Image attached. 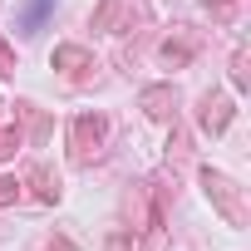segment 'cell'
I'll list each match as a JSON object with an SVG mask.
<instances>
[{
    "label": "cell",
    "instance_id": "obj_1",
    "mask_svg": "<svg viewBox=\"0 0 251 251\" xmlns=\"http://www.w3.org/2000/svg\"><path fill=\"white\" fill-rule=\"evenodd\" d=\"M202 187H207V197H212V207L231 222V226H246V202H241V187L226 177V173H212V168H202Z\"/></svg>",
    "mask_w": 251,
    "mask_h": 251
},
{
    "label": "cell",
    "instance_id": "obj_2",
    "mask_svg": "<svg viewBox=\"0 0 251 251\" xmlns=\"http://www.w3.org/2000/svg\"><path fill=\"white\" fill-rule=\"evenodd\" d=\"M103 138H108V123H103V113H79V118L69 123V153H74V163H89V158H99Z\"/></svg>",
    "mask_w": 251,
    "mask_h": 251
},
{
    "label": "cell",
    "instance_id": "obj_3",
    "mask_svg": "<svg viewBox=\"0 0 251 251\" xmlns=\"http://www.w3.org/2000/svg\"><path fill=\"white\" fill-rule=\"evenodd\" d=\"M231 113H236V108H231V99H226V94H207V99H202L197 123H202V133H212V138H217V133H226Z\"/></svg>",
    "mask_w": 251,
    "mask_h": 251
},
{
    "label": "cell",
    "instance_id": "obj_4",
    "mask_svg": "<svg viewBox=\"0 0 251 251\" xmlns=\"http://www.w3.org/2000/svg\"><path fill=\"white\" fill-rule=\"evenodd\" d=\"M54 69H64L74 84H84L99 64H94V54H89V50H79V45H59V50H54Z\"/></svg>",
    "mask_w": 251,
    "mask_h": 251
},
{
    "label": "cell",
    "instance_id": "obj_5",
    "mask_svg": "<svg viewBox=\"0 0 251 251\" xmlns=\"http://www.w3.org/2000/svg\"><path fill=\"white\" fill-rule=\"evenodd\" d=\"M138 103H143L148 118H173V113H177V89H173V84H148V89L138 94Z\"/></svg>",
    "mask_w": 251,
    "mask_h": 251
},
{
    "label": "cell",
    "instance_id": "obj_6",
    "mask_svg": "<svg viewBox=\"0 0 251 251\" xmlns=\"http://www.w3.org/2000/svg\"><path fill=\"white\" fill-rule=\"evenodd\" d=\"M192 50H197V40H192V35H177V40L163 45V64H168V69H182V64L192 59Z\"/></svg>",
    "mask_w": 251,
    "mask_h": 251
},
{
    "label": "cell",
    "instance_id": "obj_7",
    "mask_svg": "<svg viewBox=\"0 0 251 251\" xmlns=\"http://www.w3.org/2000/svg\"><path fill=\"white\" fill-rule=\"evenodd\" d=\"M30 182H35V197H40V202H59V177H54L45 163L30 168Z\"/></svg>",
    "mask_w": 251,
    "mask_h": 251
},
{
    "label": "cell",
    "instance_id": "obj_8",
    "mask_svg": "<svg viewBox=\"0 0 251 251\" xmlns=\"http://www.w3.org/2000/svg\"><path fill=\"white\" fill-rule=\"evenodd\" d=\"M123 10V0H103V5L94 10V30H113V15Z\"/></svg>",
    "mask_w": 251,
    "mask_h": 251
},
{
    "label": "cell",
    "instance_id": "obj_9",
    "mask_svg": "<svg viewBox=\"0 0 251 251\" xmlns=\"http://www.w3.org/2000/svg\"><path fill=\"white\" fill-rule=\"evenodd\" d=\"M231 79H236V89L246 84V50H236V54H231Z\"/></svg>",
    "mask_w": 251,
    "mask_h": 251
},
{
    "label": "cell",
    "instance_id": "obj_10",
    "mask_svg": "<svg viewBox=\"0 0 251 251\" xmlns=\"http://www.w3.org/2000/svg\"><path fill=\"white\" fill-rule=\"evenodd\" d=\"M45 10H50V0H35V5H30V15H25V30H35V25L45 20Z\"/></svg>",
    "mask_w": 251,
    "mask_h": 251
},
{
    "label": "cell",
    "instance_id": "obj_11",
    "mask_svg": "<svg viewBox=\"0 0 251 251\" xmlns=\"http://www.w3.org/2000/svg\"><path fill=\"white\" fill-rule=\"evenodd\" d=\"M20 197V182H10V177H0V207H5V202H15Z\"/></svg>",
    "mask_w": 251,
    "mask_h": 251
},
{
    "label": "cell",
    "instance_id": "obj_12",
    "mask_svg": "<svg viewBox=\"0 0 251 251\" xmlns=\"http://www.w3.org/2000/svg\"><path fill=\"white\" fill-rule=\"evenodd\" d=\"M20 148V133H0V158H10Z\"/></svg>",
    "mask_w": 251,
    "mask_h": 251
},
{
    "label": "cell",
    "instance_id": "obj_13",
    "mask_svg": "<svg viewBox=\"0 0 251 251\" xmlns=\"http://www.w3.org/2000/svg\"><path fill=\"white\" fill-rule=\"evenodd\" d=\"M0 74H15V54H10V45H0Z\"/></svg>",
    "mask_w": 251,
    "mask_h": 251
},
{
    "label": "cell",
    "instance_id": "obj_14",
    "mask_svg": "<svg viewBox=\"0 0 251 251\" xmlns=\"http://www.w3.org/2000/svg\"><path fill=\"white\" fill-rule=\"evenodd\" d=\"M103 251H133V246H128V236H123V231H113V236H108V246H103Z\"/></svg>",
    "mask_w": 251,
    "mask_h": 251
},
{
    "label": "cell",
    "instance_id": "obj_15",
    "mask_svg": "<svg viewBox=\"0 0 251 251\" xmlns=\"http://www.w3.org/2000/svg\"><path fill=\"white\" fill-rule=\"evenodd\" d=\"M207 5H212V0H207Z\"/></svg>",
    "mask_w": 251,
    "mask_h": 251
}]
</instances>
